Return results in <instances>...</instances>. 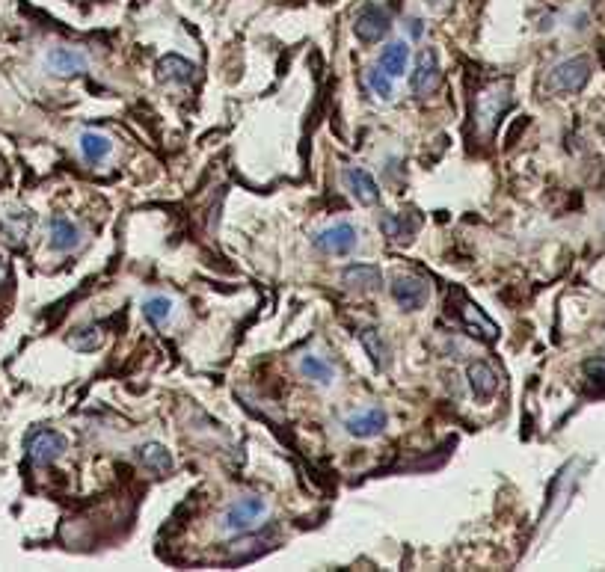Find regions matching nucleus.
I'll return each mask as SVG.
<instances>
[{
    "label": "nucleus",
    "mask_w": 605,
    "mask_h": 572,
    "mask_svg": "<svg viewBox=\"0 0 605 572\" xmlns=\"http://www.w3.org/2000/svg\"><path fill=\"white\" fill-rule=\"evenodd\" d=\"M264 516H267V501H264L261 495H244V498H238V501L220 516V531H223V534H232V537L247 534V531H253L256 525H261Z\"/></svg>",
    "instance_id": "f257e3e1"
},
{
    "label": "nucleus",
    "mask_w": 605,
    "mask_h": 572,
    "mask_svg": "<svg viewBox=\"0 0 605 572\" xmlns=\"http://www.w3.org/2000/svg\"><path fill=\"white\" fill-rule=\"evenodd\" d=\"M508 107H511V86H508L505 81L487 86V89L478 95V101H475V119H478V128H481V131H490Z\"/></svg>",
    "instance_id": "f03ea898"
},
{
    "label": "nucleus",
    "mask_w": 605,
    "mask_h": 572,
    "mask_svg": "<svg viewBox=\"0 0 605 572\" xmlns=\"http://www.w3.org/2000/svg\"><path fill=\"white\" fill-rule=\"evenodd\" d=\"M588 81H591V60L588 57H570L549 72L546 89L549 92H579Z\"/></svg>",
    "instance_id": "7ed1b4c3"
},
{
    "label": "nucleus",
    "mask_w": 605,
    "mask_h": 572,
    "mask_svg": "<svg viewBox=\"0 0 605 572\" xmlns=\"http://www.w3.org/2000/svg\"><path fill=\"white\" fill-rule=\"evenodd\" d=\"M451 309H454V318L463 324V329H469V335H475V338H481V341H496V335H499V327L469 300V297H463L460 291L451 297Z\"/></svg>",
    "instance_id": "20e7f679"
},
{
    "label": "nucleus",
    "mask_w": 605,
    "mask_h": 572,
    "mask_svg": "<svg viewBox=\"0 0 605 572\" xmlns=\"http://www.w3.org/2000/svg\"><path fill=\"white\" fill-rule=\"evenodd\" d=\"M389 291H392V300L398 303V309H404V312H419L431 300V285L413 273L395 276Z\"/></svg>",
    "instance_id": "39448f33"
},
{
    "label": "nucleus",
    "mask_w": 605,
    "mask_h": 572,
    "mask_svg": "<svg viewBox=\"0 0 605 572\" xmlns=\"http://www.w3.org/2000/svg\"><path fill=\"white\" fill-rule=\"evenodd\" d=\"M392 27V15L380 3H368L356 18H353V33L359 42H380Z\"/></svg>",
    "instance_id": "423d86ee"
},
{
    "label": "nucleus",
    "mask_w": 605,
    "mask_h": 572,
    "mask_svg": "<svg viewBox=\"0 0 605 572\" xmlns=\"http://www.w3.org/2000/svg\"><path fill=\"white\" fill-rule=\"evenodd\" d=\"M312 244L324 255H350L356 249V244H359V232L350 223H333V226L321 229L312 238Z\"/></svg>",
    "instance_id": "0eeeda50"
},
{
    "label": "nucleus",
    "mask_w": 605,
    "mask_h": 572,
    "mask_svg": "<svg viewBox=\"0 0 605 572\" xmlns=\"http://www.w3.org/2000/svg\"><path fill=\"white\" fill-rule=\"evenodd\" d=\"M27 454L36 466H51L66 454V436L57 430H36L27 439Z\"/></svg>",
    "instance_id": "6e6552de"
},
{
    "label": "nucleus",
    "mask_w": 605,
    "mask_h": 572,
    "mask_svg": "<svg viewBox=\"0 0 605 572\" xmlns=\"http://www.w3.org/2000/svg\"><path fill=\"white\" fill-rule=\"evenodd\" d=\"M439 78H442V72H439V54H436V48H422V54L416 57V69L410 72V89H413V95H431L433 89L439 86Z\"/></svg>",
    "instance_id": "1a4fd4ad"
},
{
    "label": "nucleus",
    "mask_w": 605,
    "mask_h": 572,
    "mask_svg": "<svg viewBox=\"0 0 605 572\" xmlns=\"http://www.w3.org/2000/svg\"><path fill=\"white\" fill-rule=\"evenodd\" d=\"M386 424H389V415L380 407L365 409V412H356V415L345 418V430L353 439H374L386 430Z\"/></svg>",
    "instance_id": "9d476101"
},
{
    "label": "nucleus",
    "mask_w": 605,
    "mask_h": 572,
    "mask_svg": "<svg viewBox=\"0 0 605 572\" xmlns=\"http://www.w3.org/2000/svg\"><path fill=\"white\" fill-rule=\"evenodd\" d=\"M196 78H199L196 63H190L178 54H167L158 60V81L167 83V86H193Z\"/></svg>",
    "instance_id": "9b49d317"
},
{
    "label": "nucleus",
    "mask_w": 605,
    "mask_h": 572,
    "mask_svg": "<svg viewBox=\"0 0 605 572\" xmlns=\"http://www.w3.org/2000/svg\"><path fill=\"white\" fill-rule=\"evenodd\" d=\"M342 181H345L350 196L359 205H377L380 202V187H377V181H374L371 172H365L359 166H347L345 172H342Z\"/></svg>",
    "instance_id": "f8f14e48"
},
{
    "label": "nucleus",
    "mask_w": 605,
    "mask_h": 572,
    "mask_svg": "<svg viewBox=\"0 0 605 572\" xmlns=\"http://www.w3.org/2000/svg\"><path fill=\"white\" fill-rule=\"evenodd\" d=\"M48 69L57 78H78L89 69V57L78 48H54L48 51Z\"/></svg>",
    "instance_id": "ddd939ff"
},
{
    "label": "nucleus",
    "mask_w": 605,
    "mask_h": 572,
    "mask_svg": "<svg viewBox=\"0 0 605 572\" xmlns=\"http://www.w3.org/2000/svg\"><path fill=\"white\" fill-rule=\"evenodd\" d=\"M466 380H469V389H472V395L478 401H490L499 392V386H502L499 371L490 362H472L466 368Z\"/></svg>",
    "instance_id": "4468645a"
},
{
    "label": "nucleus",
    "mask_w": 605,
    "mask_h": 572,
    "mask_svg": "<svg viewBox=\"0 0 605 572\" xmlns=\"http://www.w3.org/2000/svg\"><path fill=\"white\" fill-rule=\"evenodd\" d=\"M419 214L416 211H401V214H386L380 220V229L389 241H398V244H410L419 232Z\"/></svg>",
    "instance_id": "2eb2a0df"
},
{
    "label": "nucleus",
    "mask_w": 605,
    "mask_h": 572,
    "mask_svg": "<svg viewBox=\"0 0 605 572\" xmlns=\"http://www.w3.org/2000/svg\"><path fill=\"white\" fill-rule=\"evenodd\" d=\"M342 285L350 291H377L383 285V270L374 264H350L342 270Z\"/></svg>",
    "instance_id": "dca6fc26"
},
{
    "label": "nucleus",
    "mask_w": 605,
    "mask_h": 572,
    "mask_svg": "<svg viewBox=\"0 0 605 572\" xmlns=\"http://www.w3.org/2000/svg\"><path fill=\"white\" fill-rule=\"evenodd\" d=\"M137 460H140V466H143L146 472H152V475H170L175 466L170 448L161 445V442H146V445H140V448H137Z\"/></svg>",
    "instance_id": "f3484780"
},
{
    "label": "nucleus",
    "mask_w": 605,
    "mask_h": 572,
    "mask_svg": "<svg viewBox=\"0 0 605 572\" xmlns=\"http://www.w3.org/2000/svg\"><path fill=\"white\" fill-rule=\"evenodd\" d=\"M359 341H362V347H365V353H368V359H371L374 371H386V368H389V362H392V347L386 344L383 332L374 327L362 329V332H359Z\"/></svg>",
    "instance_id": "a211bd4d"
},
{
    "label": "nucleus",
    "mask_w": 605,
    "mask_h": 572,
    "mask_svg": "<svg viewBox=\"0 0 605 572\" xmlns=\"http://www.w3.org/2000/svg\"><path fill=\"white\" fill-rule=\"evenodd\" d=\"M389 78H404L407 69H410V45L401 39V42H389L383 51H380V63H377Z\"/></svg>",
    "instance_id": "6ab92c4d"
},
{
    "label": "nucleus",
    "mask_w": 605,
    "mask_h": 572,
    "mask_svg": "<svg viewBox=\"0 0 605 572\" xmlns=\"http://www.w3.org/2000/svg\"><path fill=\"white\" fill-rule=\"evenodd\" d=\"M51 246H54L57 252H72V249H78V246H81V229H78V223L69 220V217H54V220H51Z\"/></svg>",
    "instance_id": "aec40b11"
},
{
    "label": "nucleus",
    "mask_w": 605,
    "mask_h": 572,
    "mask_svg": "<svg viewBox=\"0 0 605 572\" xmlns=\"http://www.w3.org/2000/svg\"><path fill=\"white\" fill-rule=\"evenodd\" d=\"M107 341V332L101 324H89V327H78L75 332H69V347L78 353H95L101 350Z\"/></svg>",
    "instance_id": "412c9836"
},
{
    "label": "nucleus",
    "mask_w": 605,
    "mask_h": 572,
    "mask_svg": "<svg viewBox=\"0 0 605 572\" xmlns=\"http://www.w3.org/2000/svg\"><path fill=\"white\" fill-rule=\"evenodd\" d=\"M300 374H303L306 380L318 383V386H333V383H336V368H333L327 359L312 356V353L300 359Z\"/></svg>",
    "instance_id": "4be33fe9"
},
{
    "label": "nucleus",
    "mask_w": 605,
    "mask_h": 572,
    "mask_svg": "<svg viewBox=\"0 0 605 572\" xmlns=\"http://www.w3.org/2000/svg\"><path fill=\"white\" fill-rule=\"evenodd\" d=\"M173 309L175 306L170 297L155 294V297H149V300L143 303V318L149 321V327L152 329H164L173 321Z\"/></svg>",
    "instance_id": "5701e85b"
},
{
    "label": "nucleus",
    "mask_w": 605,
    "mask_h": 572,
    "mask_svg": "<svg viewBox=\"0 0 605 572\" xmlns=\"http://www.w3.org/2000/svg\"><path fill=\"white\" fill-rule=\"evenodd\" d=\"M113 152V143L104 137V134H95V131H84L81 134V155L87 164H101L107 161V155Z\"/></svg>",
    "instance_id": "b1692460"
},
{
    "label": "nucleus",
    "mask_w": 605,
    "mask_h": 572,
    "mask_svg": "<svg viewBox=\"0 0 605 572\" xmlns=\"http://www.w3.org/2000/svg\"><path fill=\"white\" fill-rule=\"evenodd\" d=\"M30 226H33V217H30L27 211H15V214H9V217L3 220V232H6V238H9L12 244H21V241L27 238Z\"/></svg>",
    "instance_id": "393cba45"
},
{
    "label": "nucleus",
    "mask_w": 605,
    "mask_h": 572,
    "mask_svg": "<svg viewBox=\"0 0 605 572\" xmlns=\"http://www.w3.org/2000/svg\"><path fill=\"white\" fill-rule=\"evenodd\" d=\"M365 81L371 86V92L380 98V101H389L392 95H395V78H389L380 66L377 69H368V75H365Z\"/></svg>",
    "instance_id": "a878e982"
},
{
    "label": "nucleus",
    "mask_w": 605,
    "mask_h": 572,
    "mask_svg": "<svg viewBox=\"0 0 605 572\" xmlns=\"http://www.w3.org/2000/svg\"><path fill=\"white\" fill-rule=\"evenodd\" d=\"M585 374L597 383H605V359H591L585 362Z\"/></svg>",
    "instance_id": "bb28decb"
},
{
    "label": "nucleus",
    "mask_w": 605,
    "mask_h": 572,
    "mask_svg": "<svg viewBox=\"0 0 605 572\" xmlns=\"http://www.w3.org/2000/svg\"><path fill=\"white\" fill-rule=\"evenodd\" d=\"M410 33H413V39H422V36H425V21L413 18V21H410Z\"/></svg>",
    "instance_id": "cd10ccee"
},
{
    "label": "nucleus",
    "mask_w": 605,
    "mask_h": 572,
    "mask_svg": "<svg viewBox=\"0 0 605 572\" xmlns=\"http://www.w3.org/2000/svg\"><path fill=\"white\" fill-rule=\"evenodd\" d=\"M3 279H6V258L0 255V282H3Z\"/></svg>",
    "instance_id": "c85d7f7f"
},
{
    "label": "nucleus",
    "mask_w": 605,
    "mask_h": 572,
    "mask_svg": "<svg viewBox=\"0 0 605 572\" xmlns=\"http://www.w3.org/2000/svg\"><path fill=\"white\" fill-rule=\"evenodd\" d=\"M428 3H433V6H436V3H442V0H428Z\"/></svg>",
    "instance_id": "c756f323"
}]
</instances>
